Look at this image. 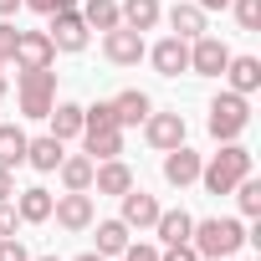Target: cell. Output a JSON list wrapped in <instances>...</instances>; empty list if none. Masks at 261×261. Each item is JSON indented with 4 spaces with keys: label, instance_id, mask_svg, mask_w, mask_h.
I'll return each mask as SVG.
<instances>
[{
    "label": "cell",
    "instance_id": "6da1fadb",
    "mask_svg": "<svg viewBox=\"0 0 261 261\" xmlns=\"http://www.w3.org/2000/svg\"><path fill=\"white\" fill-rule=\"evenodd\" d=\"M251 174V149L246 144H220V154H210V164H200V185L210 190V195H230L241 179Z\"/></svg>",
    "mask_w": 261,
    "mask_h": 261
},
{
    "label": "cell",
    "instance_id": "7a4b0ae2",
    "mask_svg": "<svg viewBox=\"0 0 261 261\" xmlns=\"http://www.w3.org/2000/svg\"><path fill=\"white\" fill-rule=\"evenodd\" d=\"M190 246H195L200 256H210V261H220V256H236V251L246 246V225H241V220H230V215L195 220V230H190Z\"/></svg>",
    "mask_w": 261,
    "mask_h": 261
},
{
    "label": "cell",
    "instance_id": "3957f363",
    "mask_svg": "<svg viewBox=\"0 0 261 261\" xmlns=\"http://www.w3.org/2000/svg\"><path fill=\"white\" fill-rule=\"evenodd\" d=\"M16 97H21V113H26V118H46L51 102H57V72H51V67L21 72V77H16Z\"/></svg>",
    "mask_w": 261,
    "mask_h": 261
},
{
    "label": "cell",
    "instance_id": "277c9868",
    "mask_svg": "<svg viewBox=\"0 0 261 261\" xmlns=\"http://www.w3.org/2000/svg\"><path fill=\"white\" fill-rule=\"evenodd\" d=\"M246 123H251V102H246L241 92H220V97L210 102V134H215V144L241 139Z\"/></svg>",
    "mask_w": 261,
    "mask_h": 261
},
{
    "label": "cell",
    "instance_id": "5b68a950",
    "mask_svg": "<svg viewBox=\"0 0 261 261\" xmlns=\"http://www.w3.org/2000/svg\"><path fill=\"white\" fill-rule=\"evenodd\" d=\"M144 31H128V26H113V31H102V57L113 62V67H139L144 62Z\"/></svg>",
    "mask_w": 261,
    "mask_h": 261
},
{
    "label": "cell",
    "instance_id": "8992f818",
    "mask_svg": "<svg viewBox=\"0 0 261 261\" xmlns=\"http://www.w3.org/2000/svg\"><path fill=\"white\" fill-rule=\"evenodd\" d=\"M225 62H230V46L220 36H195L190 41V72L195 77H225Z\"/></svg>",
    "mask_w": 261,
    "mask_h": 261
},
{
    "label": "cell",
    "instance_id": "52a82bcc",
    "mask_svg": "<svg viewBox=\"0 0 261 261\" xmlns=\"http://www.w3.org/2000/svg\"><path fill=\"white\" fill-rule=\"evenodd\" d=\"M51 215H57V225H62V230H87V225L97 220V210H92V195H87V190H67V195H57V200H51Z\"/></svg>",
    "mask_w": 261,
    "mask_h": 261
},
{
    "label": "cell",
    "instance_id": "ba28073f",
    "mask_svg": "<svg viewBox=\"0 0 261 261\" xmlns=\"http://www.w3.org/2000/svg\"><path fill=\"white\" fill-rule=\"evenodd\" d=\"M46 36H51V46H57V51H72V57H77V51L87 46V36H92V31H87L82 11L72 6V11H57V16H51V31H46Z\"/></svg>",
    "mask_w": 261,
    "mask_h": 261
},
{
    "label": "cell",
    "instance_id": "9c48e42d",
    "mask_svg": "<svg viewBox=\"0 0 261 261\" xmlns=\"http://www.w3.org/2000/svg\"><path fill=\"white\" fill-rule=\"evenodd\" d=\"M11 62H16L21 72H36V67H51V62H57V46H51V36H46V31H21V36H16Z\"/></svg>",
    "mask_w": 261,
    "mask_h": 261
},
{
    "label": "cell",
    "instance_id": "30bf717a",
    "mask_svg": "<svg viewBox=\"0 0 261 261\" xmlns=\"http://www.w3.org/2000/svg\"><path fill=\"white\" fill-rule=\"evenodd\" d=\"M144 139L164 154V149H174V144H185V113H149L144 118Z\"/></svg>",
    "mask_w": 261,
    "mask_h": 261
},
{
    "label": "cell",
    "instance_id": "8fae6325",
    "mask_svg": "<svg viewBox=\"0 0 261 261\" xmlns=\"http://www.w3.org/2000/svg\"><path fill=\"white\" fill-rule=\"evenodd\" d=\"M149 62H154V72L159 77H179V72H190V41H179V36H164L154 51H144Z\"/></svg>",
    "mask_w": 261,
    "mask_h": 261
},
{
    "label": "cell",
    "instance_id": "7c38bea8",
    "mask_svg": "<svg viewBox=\"0 0 261 261\" xmlns=\"http://www.w3.org/2000/svg\"><path fill=\"white\" fill-rule=\"evenodd\" d=\"M200 154L195 149H185V144H174V149H164V179L174 185V190H185V185H195L200 179Z\"/></svg>",
    "mask_w": 261,
    "mask_h": 261
},
{
    "label": "cell",
    "instance_id": "4fadbf2b",
    "mask_svg": "<svg viewBox=\"0 0 261 261\" xmlns=\"http://www.w3.org/2000/svg\"><path fill=\"white\" fill-rule=\"evenodd\" d=\"M123 200V225L128 230H154V220H159V200L154 195H144V190H128V195H118Z\"/></svg>",
    "mask_w": 261,
    "mask_h": 261
},
{
    "label": "cell",
    "instance_id": "5bb4252c",
    "mask_svg": "<svg viewBox=\"0 0 261 261\" xmlns=\"http://www.w3.org/2000/svg\"><path fill=\"white\" fill-rule=\"evenodd\" d=\"M82 149H87L92 164L118 159V154H123V128H118V123H108V128H82Z\"/></svg>",
    "mask_w": 261,
    "mask_h": 261
},
{
    "label": "cell",
    "instance_id": "9a60e30c",
    "mask_svg": "<svg viewBox=\"0 0 261 261\" xmlns=\"http://www.w3.org/2000/svg\"><path fill=\"white\" fill-rule=\"evenodd\" d=\"M92 190L97 195H128V190H134V169H128L123 159H102L92 169Z\"/></svg>",
    "mask_w": 261,
    "mask_h": 261
},
{
    "label": "cell",
    "instance_id": "2e32d148",
    "mask_svg": "<svg viewBox=\"0 0 261 261\" xmlns=\"http://www.w3.org/2000/svg\"><path fill=\"white\" fill-rule=\"evenodd\" d=\"M149 113H154V102H149V92H139V87H128V92L113 97V118H118V128H139Z\"/></svg>",
    "mask_w": 261,
    "mask_h": 261
},
{
    "label": "cell",
    "instance_id": "e0dca14e",
    "mask_svg": "<svg viewBox=\"0 0 261 261\" xmlns=\"http://www.w3.org/2000/svg\"><path fill=\"white\" fill-rule=\"evenodd\" d=\"M46 123H51V139H82V102H51V113H46Z\"/></svg>",
    "mask_w": 261,
    "mask_h": 261
},
{
    "label": "cell",
    "instance_id": "ac0fdd59",
    "mask_svg": "<svg viewBox=\"0 0 261 261\" xmlns=\"http://www.w3.org/2000/svg\"><path fill=\"white\" fill-rule=\"evenodd\" d=\"M225 77H230V92L251 97V92L261 87V62H256V57H230V62H225Z\"/></svg>",
    "mask_w": 261,
    "mask_h": 261
},
{
    "label": "cell",
    "instance_id": "d6986e66",
    "mask_svg": "<svg viewBox=\"0 0 261 261\" xmlns=\"http://www.w3.org/2000/svg\"><path fill=\"white\" fill-rule=\"evenodd\" d=\"M26 164L41 169V174H57V164H62V139H51V134L31 139V144H26Z\"/></svg>",
    "mask_w": 261,
    "mask_h": 261
},
{
    "label": "cell",
    "instance_id": "ffe728a7",
    "mask_svg": "<svg viewBox=\"0 0 261 261\" xmlns=\"http://www.w3.org/2000/svg\"><path fill=\"white\" fill-rule=\"evenodd\" d=\"M92 159L87 154H62V164H57V174H62V190H92Z\"/></svg>",
    "mask_w": 261,
    "mask_h": 261
},
{
    "label": "cell",
    "instance_id": "44dd1931",
    "mask_svg": "<svg viewBox=\"0 0 261 261\" xmlns=\"http://www.w3.org/2000/svg\"><path fill=\"white\" fill-rule=\"evenodd\" d=\"M21 200H16V215L26 220V225H41V220H51V195L41 190V185H31V190H16Z\"/></svg>",
    "mask_w": 261,
    "mask_h": 261
},
{
    "label": "cell",
    "instance_id": "7402d4cb",
    "mask_svg": "<svg viewBox=\"0 0 261 261\" xmlns=\"http://www.w3.org/2000/svg\"><path fill=\"white\" fill-rule=\"evenodd\" d=\"M26 128H16V123H0V169H16V164H26Z\"/></svg>",
    "mask_w": 261,
    "mask_h": 261
},
{
    "label": "cell",
    "instance_id": "603a6c76",
    "mask_svg": "<svg viewBox=\"0 0 261 261\" xmlns=\"http://www.w3.org/2000/svg\"><path fill=\"white\" fill-rule=\"evenodd\" d=\"M118 16H123L128 31H154L159 26V0H123Z\"/></svg>",
    "mask_w": 261,
    "mask_h": 261
},
{
    "label": "cell",
    "instance_id": "cb8c5ba5",
    "mask_svg": "<svg viewBox=\"0 0 261 261\" xmlns=\"http://www.w3.org/2000/svg\"><path fill=\"white\" fill-rule=\"evenodd\" d=\"M154 230H159V241H164V246H174V241H190V230H195V215H190V210H159Z\"/></svg>",
    "mask_w": 261,
    "mask_h": 261
},
{
    "label": "cell",
    "instance_id": "d4e9b609",
    "mask_svg": "<svg viewBox=\"0 0 261 261\" xmlns=\"http://www.w3.org/2000/svg\"><path fill=\"white\" fill-rule=\"evenodd\" d=\"M169 26H174L179 41H195V36H205V11L200 6H174L169 11Z\"/></svg>",
    "mask_w": 261,
    "mask_h": 261
},
{
    "label": "cell",
    "instance_id": "484cf974",
    "mask_svg": "<svg viewBox=\"0 0 261 261\" xmlns=\"http://www.w3.org/2000/svg\"><path fill=\"white\" fill-rule=\"evenodd\" d=\"M82 21H87V31H113V26H123L118 0H87V6H82Z\"/></svg>",
    "mask_w": 261,
    "mask_h": 261
},
{
    "label": "cell",
    "instance_id": "4316f807",
    "mask_svg": "<svg viewBox=\"0 0 261 261\" xmlns=\"http://www.w3.org/2000/svg\"><path fill=\"white\" fill-rule=\"evenodd\" d=\"M128 246V225L123 220H97V256H123Z\"/></svg>",
    "mask_w": 261,
    "mask_h": 261
},
{
    "label": "cell",
    "instance_id": "83f0119b",
    "mask_svg": "<svg viewBox=\"0 0 261 261\" xmlns=\"http://www.w3.org/2000/svg\"><path fill=\"white\" fill-rule=\"evenodd\" d=\"M230 195H236L241 215H261V179H251V174H246V179H241V185H236Z\"/></svg>",
    "mask_w": 261,
    "mask_h": 261
},
{
    "label": "cell",
    "instance_id": "f1b7e54d",
    "mask_svg": "<svg viewBox=\"0 0 261 261\" xmlns=\"http://www.w3.org/2000/svg\"><path fill=\"white\" fill-rule=\"evenodd\" d=\"M230 6H236L241 31H261V0H230Z\"/></svg>",
    "mask_w": 261,
    "mask_h": 261
},
{
    "label": "cell",
    "instance_id": "f546056e",
    "mask_svg": "<svg viewBox=\"0 0 261 261\" xmlns=\"http://www.w3.org/2000/svg\"><path fill=\"white\" fill-rule=\"evenodd\" d=\"M159 261H200V251H195L190 241H174V246H164V251H159Z\"/></svg>",
    "mask_w": 261,
    "mask_h": 261
},
{
    "label": "cell",
    "instance_id": "4dcf8cb0",
    "mask_svg": "<svg viewBox=\"0 0 261 261\" xmlns=\"http://www.w3.org/2000/svg\"><path fill=\"white\" fill-rule=\"evenodd\" d=\"M0 261H31V251H26L16 236H0Z\"/></svg>",
    "mask_w": 261,
    "mask_h": 261
},
{
    "label": "cell",
    "instance_id": "1f68e13d",
    "mask_svg": "<svg viewBox=\"0 0 261 261\" xmlns=\"http://www.w3.org/2000/svg\"><path fill=\"white\" fill-rule=\"evenodd\" d=\"M123 261H159V246H149V241L134 246V241H128V246H123Z\"/></svg>",
    "mask_w": 261,
    "mask_h": 261
},
{
    "label": "cell",
    "instance_id": "d6a6232c",
    "mask_svg": "<svg viewBox=\"0 0 261 261\" xmlns=\"http://www.w3.org/2000/svg\"><path fill=\"white\" fill-rule=\"evenodd\" d=\"M21 6H31V11H41V16H57V11H72L77 0H21Z\"/></svg>",
    "mask_w": 261,
    "mask_h": 261
},
{
    "label": "cell",
    "instance_id": "836d02e7",
    "mask_svg": "<svg viewBox=\"0 0 261 261\" xmlns=\"http://www.w3.org/2000/svg\"><path fill=\"white\" fill-rule=\"evenodd\" d=\"M16 225H21L16 205H11V200H0V236H16Z\"/></svg>",
    "mask_w": 261,
    "mask_h": 261
},
{
    "label": "cell",
    "instance_id": "e575fe53",
    "mask_svg": "<svg viewBox=\"0 0 261 261\" xmlns=\"http://www.w3.org/2000/svg\"><path fill=\"white\" fill-rule=\"evenodd\" d=\"M16 36H21V31H16L11 21H0V57H6V62H11V51H16Z\"/></svg>",
    "mask_w": 261,
    "mask_h": 261
},
{
    "label": "cell",
    "instance_id": "d590c367",
    "mask_svg": "<svg viewBox=\"0 0 261 261\" xmlns=\"http://www.w3.org/2000/svg\"><path fill=\"white\" fill-rule=\"evenodd\" d=\"M0 200H16V174L0 169Z\"/></svg>",
    "mask_w": 261,
    "mask_h": 261
},
{
    "label": "cell",
    "instance_id": "8d00e7d4",
    "mask_svg": "<svg viewBox=\"0 0 261 261\" xmlns=\"http://www.w3.org/2000/svg\"><path fill=\"white\" fill-rule=\"evenodd\" d=\"M21 11V0H0V21H6V16H16Z\"/></svg>",
    "mask_w": 261,
    "mask_h": 261
},
{
    "label": "cell",
    "instance_id": "74e56055",
    "mask_svg": "<svg viewBox=\"0 0 261 261\" xmlns=\"http://www.w3.org/2000/svg\"><path fill=\"white\" fill-rule=\"evenodd\" d=\"M195 6H200V11H225L230 0H195Z\"/></svg>",
    "mask_w": 261,
    "mask_h": 261
},
{
    "label": "cell",
    "instance_id": "f35d334b",
    "mask_svg": "<svg viewBox=\"0 0 261 261\" xmlns=\"http://www.w3.org/2000/svg\"><path fill=\"white\" fill-rule=\"evenodd\" d=\"M77 261H108V256H97V251H87V256H77Z\"/></svg>",
    "mask_w": 261,
    "mask_h": 261
},
{
    "label": "cell",
    "instance_id": "ab89813d",
    "mask_svg": "<svg viewBox=\"0 0 261 261\" xmlns=\"http://www.w3.org/2000/svg\"><path fill=\"white\" fill-rule=\"evenodd\" d=\"M6 87H11V82H6V72H0V97H6Z\"/></svg>",
    "mask_w": 261,
    "mask_h": 261
},
{
    "label": "cell",
    "instance_id": "60d3db41",
    "mask_svg": "<svg viewBox=\"0 0 261 261\" xmlns=\"http://www.w3.org/2000/svg\"><path fill=\"white\" fill-rule=\"evenodd\" d=\"M36 261H57V256H36Z\"/></svg>",
    "mask_w": 261,
    "mask_h": 261
},
{
    "label": "cell",
    "instance_id": "b9f144b4",
    "mask_svg": "<svg viewBox=\"0 0 261 261\" xmlns=\"http://www.w3.org/2000/svg\"><path fill=\"white\" fill-rule=\"evenodd\" d=\"M0 72H6V57H0Z\"/></svg>",
    "mask_w": 261,
    "mask_h": 261
},
{
    "label": "cell",
    "instance_id": "7bdbcfd3",
    "mask_svg": "<svg viewBox=\"0 0 261 261\" xmlns=\"http://www.w3.org/2000/svg\"><path fill=\"white\" fill-rule=\"evenodd\" d=\"M220 261H230V256H220Z\"/></svg>",
    "mask_w": 261,
    "mask_h": 261
}]
</instances>
